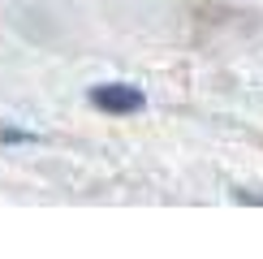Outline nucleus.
I'll use <instances>...</instances> for the list:
<instances>
[{
    "label": "nucleus",
    "mask_w": 263,
    "mask_h": 259,
    "mask_svg": "<svg viewBox=\"0 0 263 259\" xmlns=\"http://www.w3.org/2000/svg\"><path fill=\"white\" fill-rule=\"evenodd\" d=\"M91 104L104 108V113H112V117H121V113H138L147 100L129 82H104V86H91Z\"/></svg>",
    "instance_id": "f257e3e1"
}]
</instances>
